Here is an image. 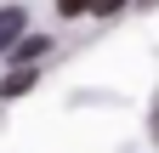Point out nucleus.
<instances>
[{"mask_svg": "<svg viewBox=\"0 0 159 153\" xmlns=\"http://www.w3.org/2000/svg\"><path fill=\"white\" fill-rule=\"evenodd\" d=\"M46 51H51V40H46V34H17V40H11V51H6V57H11L17 68H29L34 57H46Z\"/></svg>", "mask_w": 159, "mask_h": 153, "instance_id": "1", "label": "nucleus"}, {"mask_svg": "<svg viewBox=\"0 0 159 153\" xmlns=\"http://www.w3.org/2000/svg\"><path fill=\"white\" fill-rule=\"evenodd\" d=\"M23 28H29V11H23V6H0V57L11 51V40H17Z\"/></svg>", "mask_w": 159, "mask_h": 153, "instance_id": "2", "label": "nucleus"}, {"mask_svg": "<svg viewBox=\"0 0 159 153\" xmlns=\"http://www.w3.org/2000/svg\"><path fill=\"white\" fill-rule=\"evenodd\" d=\"M29 85H34V68H17V74H6V80H0V97L11 102V97H23Z\"/></svg>", "mask_w": 159, "mask_h": 153, "instance_id": "3", "label": "nucleus"}, {"mask_svg": "<svg viewBox=\"0 0 159 153\" xmlns=\"http://www.w3.org/2000/svg\"><path fill=\"white\" fill-rule=\"evenodd\" d=\"M114 11H125V0H91V17H114Z\"/></svg>", "mask_w": 159, "mask_h": 153, "instance_id": "4", "label": "nucleus"}, {"mask_svg": "<svg viewBox=\"0 0 159 153\" xmlns=\"http://www.w3.org/2000/svg\"><path fill=\"white\" fill-rule=\"evenodd\" d=\"M57 11H63V17H85V11H91V0H57Z\"/></svg>", "mask_w": 159, "mask_h": 153, "instance_id": "5", "label": "nucleus"}, {"mask_svg": "<svg viewBox=\"0 0 159 153\" xmlns=\"http://www.w3.org/2000/svg\"><path fill=\"white\" fill-rule=\"evenodd\" d=\"M153 142H159V108H153Z\"/></svg>", "mask_w": 159, "mask_h": 153, "instance_id": "6", "label": "nucleus"}, {"mask_svg": "<svg viewBox=\"0 0 159 153\" xmlns=\"http://www.w3.org/2000/svg\"><path fill=\"white\" fill-rule=\"evenodd\" d=\"M142 6H159V0H142Z\"/></svg>", "mask_w": 159, "mask_h": 153, "instance_id": "7", "label": "nucleus"}]
</instances>
